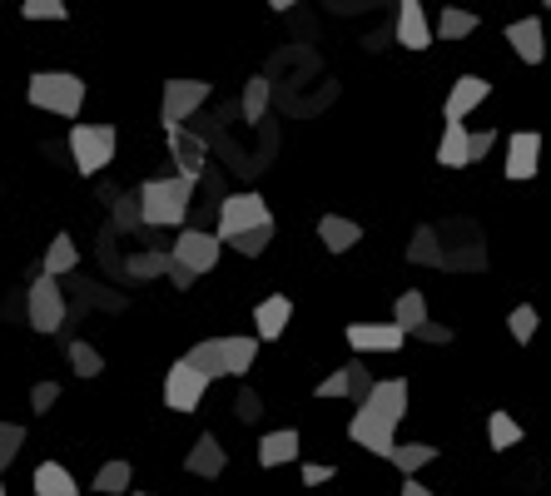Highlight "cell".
Masks as SVG:
<instances>
[{"label":"cell","instance_id":"obj_1","mask_svg":"<svg viewBox=\"0 0 551 496\" xmlns=\"http://www.w3.org/2000/svg\"><path fill=\"white\" fill-rule=\"evenodd\" d=\"M194 189H199V184H189V179H179V174H164V179H144V184L135 189L144 229H189Z\"/></svg>","mask_w":551,"mask_h":496},{"label":"cell","instance_id":"obj_2","mask_svg":"<svg viewBox=\"0 0 551 496\" xmlns=\"http://www.w3.org/2000/svg\"><path fill=\"white\" fill-rule=\"evenodd\" d=\"M254 358H259V338H244V333H234V338H204V343H194L184 353V363L194 372H204L209 382L214 377H244V372L254 368Z\"/></svg>","mask_w":551,"mask_h":496},{"label":"cell","instance_id":"obj_3","mask_svg":"<svg viewBox=\"0 0 551 496\" xmlns=\"http://www.w3.org/2000/svg\"><path fill=\"white\" fill-rule=\"evenodd\" d=\"M85 95H90L85 80L70 75V70H35L30 85H25V100L35 110H45V115H60V120H75L80 105H85Z\"/></svg>","mask_w":551,"mask_h":496},{"label":"cell","instance_id":"obj_4","mask_svg":"<svg viewBox=\"0 0 551 496\" xmlns=\"http://www.w3.org/2000/svg\"><path fill=\"white\" fill-rule=\"evenodd\" d=\"M264 224H274V209H269V199L264 194H224L219 199V214H214V239L219 244H234L239 234H249V229H264Z\"/></svg>","mask_w":551,"mask_h":496},{"label":"cell","instance_id":"obj_5","mask_svg":"<svg viewBox=\"0 0 551 496\" xmlns=\"http://www.w3.org/2000/svg\"><path fill=\"white\" fill-rule=\"evenodd\" d=\"M65 149H70L80 174H105L115 149H120V134H115V124H70Z\"/></svg>","mask_w":551,"mask_h":496},{"label":"cell","instance_id":"obj_6","mask_svg":"<svg viewBox=\"0 0 551 496\" xmlns=\"http://www.w3.org/2000/svg\"><path fill=\"white\" fill-rule=\"evenodd\" d=\"M65 313H70V303H65V288H60V278H45V273H35L30 278V288H25V323L35 328V333H60L65 328Z\"/></svg>","mask_w":551,"mask_h":496},{"label":"cell","instance_id":"obj_7","mask_svg":"<svg viewBox=\"0 0 551 496\" xmlns=\"http://www.w3.org/2000/svg\"><path fill=\"white\" fill-rule=\"evenodd\" d=\"M164 139H169V154H174L179 179L199 184V179H204V169H209V139H204L199 129H184V124H169V129H164Z\"/></svg>","mask_w":551,"mask_h":496},{"label":"cell","instance_id":"obj_8","mask_svg":"<svg viewBox=\"0 0 551 496\" xmlns=\"http://www.w3.org/2000/svg\"><path fill=\"white\" fill-rule=\"evenodd\" d=\"M204 392H209V377L194 372L184 358L164 372V407H169V412H194V407L204 402Z\"/></svg>","mask_w":551,"mask_h":496},{"label":"cell","instance_id":"obj_9","mask_svg":"<svg viewBox=\"0 0 551 496\" xmlns=\"http://www.w3.org/2000/svg\"><path fill=\"white\" fill-rule=\"evenodd\" d=\"M219 253H224V244H219L209 229H179V239H174V248H169V258H174V263H184L194 278H199V273H209V268L219 263Z\"/></svg>","mask_w":551,"mask_h":496},{"label":"cell","instance_id":"obj_10","mask_svg":"<svg viewBox=\"0 0 551 496\" xmlns=\"http://www.w3.org/2000/svg\"><path fill=\"white\" fill-rule=\"evenodd\" d=\"M204 100H209V85L204 80H164V100H159L164 129L169 124H184L194 110H204Z\"/></svg>","mask_w":551,"mask_h":496},{"label":"cell","instance_id":"obj_11","mask_svg":"<svg viewBox=\"0 0 551 496\" xmlns=\"http://www.w3.org/2000/svg\"><path fill=\"white\" fill-rule=\"evenodd\" d=\"M363 407H368L373 417H383L388 427H398V422L408 417V377H378Z\"/></svg>","mask_w":551,"mask_h":496},{"label":"cell","instance_id":"obj_12","mask_svg":"<svg viewBox=\"0 0 551 496\" xmlns=\"http://www.w3.org/2000/svg\"><path fill=\"white\" fill-rule=\"evenodd\" d=\"M398 427H388L383 417H373L368 407H358L353 412V422H348V437L363 447V452H373V457H393V447H398V437H393Z\"/></svg>","mask_w":551,"mask_h":496},{"label":"cell","instance_id":"obj_13","mask_svg":"<svg viewBox=\"0 0 551 496\" xmlns=\"http://www.w3.org/2000/svg\"><path fill=\"white\" fill-rule=\"evenodd\" d=\"M537 164H542V134L537 129H517L507 139V179L527 184V179H537Z\"/></svg>","mask_w":551,"mask_h":496},{"label":"cell","instance_id":"obj_14","mask_svg":"<svg viewBox=\"0 0 551 496\" xmlns=\"http://www.w3.org/2000/svg\"><path fill=\"white\" fill-rule=\"evenodd\" d=\"M403 328L398 323H353L348 328V348L358 353V358H368V353H398L403 348Z\"/></svg>","mask_w":551,"mask_h":496},{"label":"cell","instance_id":"obj_15","mask_svg":"<svg viewBox=\"0 0 551 496\" xmlns=\"http://www.w3.org/2000/svg\"><path fill=\"white\" fill-rule=\"evenodd\" d=\"M507 45L522 55V65H542V60H547V30H542V15L512 20V25H507Z\"/></svg>","mask_w":551,"mask_h":496},{"label":"cell","instance_id":"obj_16","mask_svg":"<svg viewBox=\"0 0 551 496\" xmlns=\"http://www.w3.org/2000/svg\"><path fill=\"white\" fill-rule=\"evenodd\" d=\"M393 35H398L403 50H427V45H432V25H427V10H422L417 0H403V5H398Z\"/></svg>","mask_w":551,"mask_h":496},{"label":"cell","instance_id":"obj_17","mask_svg":"<svg viewBox=\"0 0 551 496\" xmlns=\"http://www.w3.org/2000/svg\"><path fill=\"white\" fill-rule=\"evenodd\" d=\"M288 323H293V298H283V293L264 298V303L254 308V328H259L254 338H259V343H278Z\"/></svg>","mask_w":551,"mask_h":496},{"label":"cell","instance_id":"obj_18","mask_svg":"<svg viewBox=\"0 0 551 496\" xmlns=\"http://www.w3.org/2000/svg\"><path fill=\"white\" fill-rule=\"evenodd\" d=\"M487 95H492V85H487L482 75H462V80L452 85V95H447V124H462Z\"/></svg>","mask_w":551,"mask_h":496},{"label":"cell","instance_id":"obj_19","mask_svg":"<svg viewBox=\"0 0 551 496\" xmlns=\"http://www.w3.org/2000/svg\"><path fill=\"white\" fill-rule=\"evenodd\" d=\"M229 467V457H224V447H219V437H199L194 447H189V457H184V472L189 477H219Z\"/></svg>","mask_w":551,"mask_h":496},{"label":"cell","instance_id":"obj_20","mask_svg":"<svg viewBox=\"0 0 551 496\" xmlns=\"http://www.w3.org/2000/svg\"><path fill=\"white\" fill-rule=\"evenodd\" d=\"M318 239L328 253H348V248L363 244V224H353V219H343V214H323L318 219Z\"/></svg>","mask_w":551,"mask_h":496},{"label":"cell","instance_id":"obj_21","mask_svg":"<svg viewBox=\"0 0 551 496\" xmlns=\"http://www.w3.org/2000/svg\"><path fill=\"white\" fill-rule=\"evenodd\" d=\"M298 427H278V432H264L259 442V467H283V462H298Z\"/></svg>","mask_w":551,"mask_h":496},{"label":"cell","instance_id":"obj_22","mask_svg":"<svg viewBox=\"0 0 551 496\" xmlns=\"http://www.w3.org/2000/svg\"><path fill=\"white\" fill-rule=\"evenodd\" d=\"M75 268H80V248H75V239H70V234H55L50 248H45V258H40V273H45V278H70Z\"/></svg>","mask_w":551,"mask_h":496},{"label":"cell","instance_id":"obj_23","mask_svg":"<svg viewBox=\"0 0 551 496\" xmlns=\"http://www.w3.org/2000/svg\"><path fill=\"white\" fill-rule=\"evenodd\" d=\"M30 487H35V496H80V482L60 462H40L35 477H30Z\"/></svg>","mask_w":551,"mask_h":496},{"label":"cell","instance_id":"obj_24","mask_svg":"<svg viewBox=\"0 0 551 496\" xmlns=\"http://www.w3.org/2000/svg\"><path fill=\"white\" fill-rule=\"evenodd\" d=\"M467 134L472 129H462V124H447L442 129V144H437V164L442 169H467Z\"/></svg>","mask_w":551,"mask_h":496},{"label":"cell","instance_id":"obj_25","mask_svg":"<svg viewBox=\"0 0 551 496\" xmlns=\"http://www.w3.org/2000/svg\"><path fill=\"white\" fill-rule=\"evenodd\" d=\"M408 258H413V263H422V268H447V248L437 244V229H432V224H422V229L413 234Z\"/></svg>","mask_w":551,"mask_h":496},{"label":"cell","instance_id":"obj_26","mask_svg":"<svg viewBox=\"0 0 551 496\" xmlns=\"http://www.w3.org/2000/svg\"><path fill=\"white\" fill-rule=\"evenodd\" d=\"M130 482H135V467H130L125 457H115V462H105V467L95 472V492H105V496H125Z\"/></svg>","mask_w":551,"mask_h":496},{"label":"cell","instance_id":"obj_27","mask_svg":"<svg viewBox=\"0 0 551 496\" xmlns=\"http://www.w3.org/2000/svg\"><path fill=\"white\" fill-rule=\"evenodd\" d=\"M393 323L403 328V333H417L422 323H427V298L408 288V293H398V303H393Z\"/></svg>","mask_w":551,"mask_h":496},{"label":"cell","instance_id":"obj_28","mask_svg":"<svg viewBox=\"0 0 551 496\" xmlns=\"http://www.w3.org/2000/svg\"><path fill=\"white\" fill-rule=\"evenodd\" d=\"M472 30H477V15H472V10H452V5H447V10L437 15V25H432V40H467Z\"/></svg>","mask_w":551,"mask_h":496},{"label":"cell","instance_id":"obj_29","mask_svg":"<svg viewBox=\"0 0 551 496\" xmlns=\"http://www.w3.org/2000/svg\"><path fill=\"white\" fill-rule=\"evenodd\" d=\"M487 442H492V452H512L522 442V422L512 412H492L487 417Z\"/></svg>","mask_w":551,"mask_h":496},{"label":"cell","instance_id":"obj_30","mask_svg":"<svg viewBox=\"0 0 551 496\" xmlns=\"http://www.w3.org/2000/svg\"><path fill=\"white\" fill-rule=\"evenodd\" d=\"M398 472H403V482L413 477V472H422L427 462H437V447H427V442H408V447H393V457H388Z\"/></svg>","mask_w":551,"mask_h":496},{"label":"cell","instance_id":"obj_31","mask_svg":"<svg viewBox=\"0 0 551 496\" xmlns=\"http://www.w3.org/2000/svg\"><path fill=\"white\" fill-rule=\"evenodd\" d=\"M537 328H542V313H537L532 303H522V308H512V313H507V333H512L517 343H532V338H537Z\"/></svg>","mask_w":551,"mask_h":496},{"label":"cell","instance_id":"obj_32","mask_svg":"<svg viewBox=\"0 0 551 496\" xmlns=\"http://www.w3.org/2000/svg\"><path fill=\"white\" fill-rule=\"evenodd\" d=\"M164 268H169V253H154V248H139V253H130V263H125L130 278H159Z\"/></svg>","mask_w":551,"mask_h":496},{"label":"cell","instance_id":"obj_33","mask_svg":"<svg viewBox=\"0 0 551 496\" xmlns=\"http://www.w3.org/2000/svg\"><path fill=\"white\" fill-rule=\"evenodd\" d=\"M70 368L80 372V377H100V372H105V358H100V348H90L85 338H75V343H70Z\"/></svg>","mask_w":551,"mask_h":496},{"label":"cell","instance_id":"obj_34","mask_svg":"<svg viewBox=\"0 0 551 496\" xmlns=\"http://www.w3.org/2000/svg\"><path fill=\"white\" fill-rule=\"evenodd\" d=\"M264 110H269V80H264V75H254V80L244 85V120L259 124V120H264Z\"/></svg>","mask_w":551,"mask_h":496},{"label":"cell","instance_id":"obj_35","mask_svg":"<svg viewBox=\"0 0 551 496\" xmlns=\"http://www.w3.org/2000/svg\"><path fill=\"white\" fill-rule=\"evenodd\" d=\"M348 397H353V402H358V407H363V402H368V392H373V382H378V377H373V372H368V363H363V358H353V363H348Z\"/></svg>","mask_w":551,"mask_h":496},{"label":"cell","instance_id":"obj_36","mask_svg":"<svg viewBox=\"0 0 551 496\" xmlns=\"http://www.w3.org/2000/svg\"><path fill=\"white\" fill-rule=\"evenodd\" d=\"M20 447H25V427H20V422H0V477H5V467L20 457Z\"/></svg>","mask_w":551,"mask_h":496},{"label":"cell","instance_id":"obj_37","mask_svg":"<svg viewBox=\"0 0 551 496\" xmlns=\"http://www.w3.org/2000/svg\"><path fill=\"white\" fill-rule=\"evenodd\" d=\"M115 229H120V234H139V229H144L135 194H120V199H115Z\"/></svg>","mask_w":551,"mask_h":496},{"label":"cell","instance_id":"obj_38","mask_svg":"<svg viewBox=\"0 0 551 496\" xmlns=\"http://www.w3.org/2000/svg\"><path fill=\"white\" fill-rule=\"evenodd\" d=\"M274 244V224H264V229H249V234H239V239H234V253H244V258H259V253H264V248Z\"/></svg>","mask_w":551,"mask_h":496},{"label":"cell","instance_id":"obj_39","mask_svg":"<svg viewBox=\"0 0 551 496\" xmlns=\"http://www.w3.org/2000/svg\"><path fill=\"white\" fill-rule=\"evenodd\" d=\"M234 417H239L244 427H254V422L264 417V397H259L254 387H239V397H234Z\"/></svg>","mask_w":551,"mask_h":496},{"label":"cell","instance_id":"obj_40","mask_svg":"<svg viewBox=\"0 0 551 496\" xmlns=\"http://www.w3.org/2000/svg\"><path fill=\"white\" fill-rule=\"evenodd\" d=\"M20 15H25V20H65L70 5H65V0H25Z\"/></svg>","mask_w":551,"mask_h":496},{"label":"cell","instance_id":"obj_41","mask_svg":"<svg viewBox=\"0 0 551 496\" xmlns=\"http://www.w3.org/2000/svg\"><path fill=\"white\" fill-rule=\"evenodd\" d=\"M492 144H497L492 129H472V134H467V164H482V159L492 154Z\"/></svg>","mask_w":551,"mask_h":496},{"label":"cell","instance_id":"obj_42","mask_svg":"<svg viewBox=\"0 0 551 496\" xmlns=\"http://www.w3.org/2000/svg\"><path fill=\"white\" fill-rule=\"evenodd\" d=\"M55 402H60V382H50V377H45V382H35V387H30V407H35L40 417H45Z\"/></svg>","mask_w":551,"mask_h":496},{"label":"cell","instance_id":"obj_43","mask_svg":"<svg viewBox=\"0 0 551 496\" xmlns=\"http://www.w3.org/2000/svg\"><path fill=\"white\" fill-rule=\"evenodd\" d=\"M313 392H318V397H348V372H343V368L328 372V377H323Z\"/></svg>","mask_w":551,"mask_h":496},{"label":"cell","instance_id":"obj_44","mask_svg":"<svg viewBox=\"0 0 551 496\" xmlns=\"http://www.w3.org/2000/svg\"><path fill=\"white\" fill-rule=\"evenodd\" d=\"M408 338H422V343H442V348H447V343H452V328H442V323H432V318H427V323H422L417 333H408Z\"/></svg>","mask_w":551,"mask_h":496},{"label":"cell","instance_id":"obj_45","mask_svg":"<svg viewBox=\"0 0 551 496\" xmlns=\"http://www.w3.org/2000/svg\"><path fill=\"white\" fill-rule=\"evenodd\" d=\"M164 278H169V283H174V288H179V293H189V288H194V283H199V278H194V273H189V268H184V263H174V258H169V268H164Z\"/></svg>","mask_w":551,"mask_h":496},{"label":"cell","instance_id":"obj_46","mask_svg":"<svg viewBox=\"0 0 551 496\" xmlns=\"http://www.w3.org/2000/svg\"><path fill=\"white\" fill-rule=\"evenodd\" d=\"M323 482H333V467L328 462H308L303 467V487H323Z\"/></svg>","mask_w":551,"mask_h":496},{"label":"cell","instance_id":"obj_47","mask_svg":"<svg viewBox=\"0 0 551 496\" xmlns=\"http://www.w3.org/2000/svg\"><path fill=\"white\" fill-rule=\"evenodd\" d=\"M403 496H437V492H427L422 482H413V477H408V482H403Z\"/></svg>","mask_w":551,"mask_h":496},{"label":"cell","instance_id":"obj_48","mask_svg":"<svg viewBox=\"0 0 551 496\" xmlns=\"http://www.w3.org/2000/svg\"><path fill=\"white\" fill-rule=\"evenodd\" d=\"M0 496H5V477H0Z\"/></svg>","mask_w":551,"mask_h":496},{"label":"cell","instance_id":"obj_49","mask_svg":"<svg viewBox=\"0 0 551 496\" xmlns=\"http://www.w3.org/2000/svg\"><path fill=\"white\" fill-rule=\"evenodd\" d=\"M130 496H149V492H130Z\"/></svg>","mask_w":551,"mask_h":496}]
</instances>
